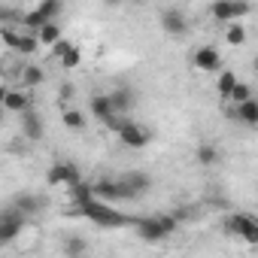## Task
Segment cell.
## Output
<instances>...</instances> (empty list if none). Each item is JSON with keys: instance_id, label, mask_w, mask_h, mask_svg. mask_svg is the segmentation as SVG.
<instances>
[{"instance_id": "cell-16", "label": "cell", "mask_w": 258, "mask_h": 258, "mask_svg": "<svg viewBox=\"0 0 258 258\" xmlns=\"http://www.w3.org/2000/svg\"><path fill=\"white\" fill-rule=\"evenodd\" d=\"M19 82H22V88H40L43 82H46V73H43V67H37V64H25L22 70H19Z\"/></svg>"}, {"instance_id": "cell-4", "label": "cell", "mask_w": 258, "mask_h": 258, "mask_svg": "<svg viewBox=\"0 0 258 258\" xmlns=\"http://www.w3.org/2000/svg\"><path fill=\"white\" fill-rule=\"evenodd\" d=\"M115 137L127 149H146L152 143V131H149V127H143L140 121H131V118H124V124L115 131Z\"/></svg>"}, {"instance_id": "cell-21", "label": "cell", "mask_w": 258, "mask_h": 258, "mask_svg": "<svg viewBox=\"0 0 258 258\" xmlns=\"http://www.w3.org/2000/svg\"><path fill=\"white\" fill-rule=\"evenodd\" d=\"M37 37H40V43H43L46 49H52V46L61 40V28H58V22H49V25H43V28L37 31Z\"/></svg>"}, {"instance_id": "cell-23", "label": "cell", "mask_w": 258, "mask_h": 258, "mask_svg": "<svg viewBox=\"0 0 258 258\" xmlns=\"http://www.w3.org/2000/svg\"><path fill=\"white\" fill-rule=\"evenodd\" d=\"M58 64H61L64 70H76V67L82 64V49H79V46H67L64 55L58 58Z\"/></svg>"}, {"instance_id": "cell-28", "label": "cell", "mask_w": 258, "mask_h": 258, "mask_svg": "<svg viewBox=\"0 0 258 258\" xmlns=\"http://www.w3.org/2000/svg\"><path fill=\"white\" fill-rule=\"evenodd\" d=\"M85 249H88V243H85V240H79V237L64 240V252H67V255H82Z\"/></svg>"}, {"instance_id": "cell-11", "label": "cell", "mask_w": 258, "mask_h": 258, "mask_svg": "<svg viewBox=\"0 0 258 258\" xmlns=\"http://www.w3.org/2000/svg\"><path fill=\"white\" fill-rule=\"evenodd\" d=\"M4 109H7V112H16V115L34 109L28 88H7V91H4Z\"/></svg>"}, {"instance_id": "cell-22", "label": "cell", "mask_w": 258, "mask_h": 258, "mask_svg": "<svg viewBox=\"0 0 258 258\" xmlns=\"http://www.w3.org/2000/svg\"><path fill=\"white\" fill-rule=\"evenodd\" d=\"M246 28H243V22H231L228 28H225V43L228 46H243L246 43Z\"/></svg>"}, {"instance_id": "cell-25", "label": "cell", "mask_w": 258, "mask_h": 258, "mask_svg": "<svg viewBox=\"0 0 258 258\" xmlns=\"http://www.w3.org/2000/svg\"><path fill=\"white\" fill-rule=\"evenodd\" d=\"M16 210H19L22 216H34V213L40 210V198H34V195H19V198H16Z\"/></svg>"}, {"instance_id": "cell-30", "label": "cell", "mask_w": 258, "mask_h": 258, "mask_svg": "<svg viewBox=\"0 0 258 258\" xmlns=\"http://www.w3.org/2000/svg\"><path fill=\"white\" fill-rule=\"evenodd\" d=\"M255 64H258V61H255ZM255 70H258V67H255Z\"/></svg>"}, {"instance_id": "cell-14", "label": "cell", "mask_w": 258, "mask_h": 258, "mask_svg": "<svg viewBox=\"0 0 258 258\" xmlns=\"http://www.w3.org/2000/svg\"><path fill=\"white\" fill-rule=\"evenodd\" d=\"M91 191H94V198L109 201V204L124 201V198H121V185H118V179H97V182H91Z\"/></svg>"}, {"instance_id": "cell-15", "label": "cell", "mask_w": 258, "mask_h": 258, "mask_svg": "<svg viewBox=\"0 0 258 258\" xmlns=\"http://www.w3.org/2000/svg\"><path fill=\"white\" fill-rule=\"evenodd\" d=\"M231 115H234L240 124H249V127H255V124H258V100H255V97H249V100L237 103V106L231 109Z\"/></svg>"}, {"instance_id": "cell-1", "label": "cell", "mask_w": 258, "mask_h": 258, "mask_svg": "<svg viewBox=\"0 0 258 258\" xmlns=\"http://www.w3.org/2000/svg\"><path fill=\"white\" fill-rule=\"evenodd\" d=\"M82 219H88L91 225L97 228H127V225H134L131 216H124L121 210H112L109 201H100V198H91L82 210H79Z\"/></svg>"}, {"instance_id": "cell-7", "label": "cell", "mask_w": 258, "mask_h": 258, "mask_svg": "<svg viewBox=\"0 0 258 258\" xmlns=\"http://www.w3.org/2000/svg\"><path fill=\"white\" fill-rule=\"evenodd\" d=\"M137 228V237L146 240V243H161L170 237V228L164 225V216H149V219H137L134 222Z\"/></svg>"}, {"instance_id": "cell-27", "label": "cell", "mask_w": 258, "mask_h": 258, "mask_svg": "<svg viewBox=\"0 0 258 258\" xmlns=\"http://www.w3.org/2000/svg\"><path fill=\"white\" fill-rule=\"evenodd\" d=\"M249 97H252V88H249V85H246V82H237V85H234V91H231V97H228V100H231V103H234V106H237V103H243V100H249Z\"/></svg>"}, {"instance_id": "cell-6", "label": "cell", "mask_w": 258, "mask_h": 258, "mask_svg": "<svg viewBox=\"0 0 258 258\" xmlns=\"http://www.w3.org/2000/svg\"><path fill=\"white\" fill-rule=\"evenodd\" d=\"M118 185H121V198H124V201H137V198H143V195L149 191L152 179H149V173H143V170H127V173L118 176Z\"/></svg>"}, {"instance_id": "cell-5", "label": "cell", "mask_w": 258, "mask_h": 258, "mask_svg": "<svg viewBox=\"0 0 258 258\" xmlns=\"http://www.w3.org/2000/svg\"><path fill=\"white\" fill-rule=\"evenodd\" d=\"M210 16L222 25H231V22H243L249 16V4L246 0H213L210 7Z\"/></svg>"}, {"instance_id": "cell-9", "label": "cell", "mask_w": 258, "mask_h": 258, "mask_svg": "<svg viewBox=\"0 0 258 258\" xmlns=\"http://www.w3.org/2000/svg\"><path fill=\"white\" fill-rule=\"evenodd\" d=\"M191 64L201 73H219L222 70V52L216 46H198L191 52Z\"/></svg>"}, {"instance_id": "cell-19", "label": "cell", "mask_w": 258, "mask_h": 258, "mask_svg": "<svg viewBox=\"0 0 258 258\" xmlns=\"http://www.w3.org/2000/svg\"><path fill=\"white\" fill-rule=\"evenodd\" d=\"M61 121H64L67 131H82V127H85V112H82V109H76V106H64Z\"/></svg>"}, {"instance_id": "cell-29", "label": "cell", "mask_w": 258, "mask_h": 258, "mask_svg": "<svg viewBox=\"0 0 258 258\" xmlns=\"http://www.w3.org/2000/svg\"><path fill=\"white\" fill-rule=\"evenodd\" d=\"M103 4H106V7H118V4H121V0H103Z\"/></svg>"}, {"instance_id": "cell-3", "label": "cell", "mask_w": 258, "mask_h": 258, "mask_svg": "<svg viewBox=\"0 0 258 258\" xmlns=\"http://www.w3.org/2000/svg\"><path fill=\"white\" fill-rule=\"evenodd\" d=\"M0 37H4V43H7V49H13V52H19V55H34L43 43H40V37L37 34H28V28L25 31H16L13 25H4V34H0Z\"/></svg>"}, {"instance_id": "cell-10", "label": "cell", "mask_w": 258, "mask_h": 258, "mask_svg": "<svg viewBox=\"0 0 258 258\" xmlns=\"http://www.w3.org/2000/svg\"><path fill=\"white\" fill-rule=\"evenodd\" d=\"M25 231V216L19 210H7L4 216H0V243H13L19 240V234Z\"/></svg>"}, {"instance_id": "cell-20", "label": "cell", "mask_w": 258, "mask_h": 258, "mask_svg": "<svg viewBox=\"0 0 258 258\" xmlns=\"http://www.w3.org/2000/svg\"><path fill=\"white\" fill-rule=\"evenodd\" d=\"M109 97L115 103V112H131V106H134V91L131 88H115Z\"/></svg>"}, {"instance_id": "cell-8", "label": "cell", "mask_w": 258, "mask_h": 258, "mask_svg": "<svg viewBox=\"0 0 258 258\" xmlns=\"http://www.w3.org/2000/svg\"><path fill=\"white\" fill-rule=\"evenodd\" d=\"M46 182H49L52 188H70V185L79 182V170H76V164H70V161H58V164H52V167L46 170Z\"/></svg>"}, {"instance_id": "cell-18", "label": "cell", "mask_w": 258, "mask_h": 258, "mask_svg": "<svg viewBox=\"0 0 258 258\" xmlns=\"http://www.w3.org/2000/svg\"><path fill=\"white\" fill-rule=\"evenodd\" d=\"M237 82H240V79H237L234 70H219V73H216V94H219L222 100H228Z\"/></svg>"}, {"instance_id": "cell-24", "label": "cell", "mask_w": 258, "mask_h": 258, "mask_svg": "<svg viewBox=\"0 0 258 258\" xmlns=\"http://www.w3.org/2000/svg\"><path fill=\"white\" fill-rule=\"evenodd\" d=\"M195 161H198V164H204V167H210V164H216V161H219V149H216L213 143H201V146H198V152H195Z\"/></svg>"}, {"instance_id": "cell-12", "label": "cell", "mask_w": 258, "mask_h": 258, "mask_svg": "<svg viewBox=\"0 0 258 258\" xmlns=\"http://www.w3.org/2000/svg\"><path fill=\"white\" fill-rule=\"evenodd\" d=\"M88 112L97 118V121H109L112 115H118L115 112V103H112V97L109 94H91V100H88Z\"/></svg>"}, {"instance_id": "cell-26", "label": "cell", "mask_w": 258, "mask_h": 258, "mask_svg": "<svg viewBox=\"0 0 258 258\" xmlns=\"http://www.w3.org/2000/svg\"><path fill=\"white\" fill-rule=\"evenodd\" d=\"M37 13H40V16H43L46 22H55V16L61 13V0H40Z\"/></svg>"}, {"instance_id": "cell-13", "label": "cell", "mask_w": 258, "mask_h": 258, "mask_svg": "<svg viewBox=\"0 0 258 258\" xmlns=\"http://www.w3.org/2000/svg\"><path fill=\"white\" fill-rule=\"evenodd\" d=\"M161 31L170 34V37H185L188 22H185V16H182L179 10H164V13H161Z\"/></svg>"}, {"instance_id": "cell-2", "label": "cell", "mask_w": 258, "mask_h": 258, "mask_svg": "<svg viewBox=\"0 0 258 258\" xmlns=\"http://www.w3.org/2000/svg\"><path fill=\"white\" fill-rule=\"evenodd\" d=\"M225 231L249 246H258V216L252 213H231L225 219Z\"/></svg>"}, {"instance_id": "cell-17", "label": "cell", "mask_w": 258, "mask_h": 258, "mask_svg": "<svg viewBox=\"0 0 258 258\" xmlns=\"http://www.w3.org/2000/svg\"><path fill=\"white\" fill-rule=\"evenodd\" d=\"M22 134H25L28 140H40V137H43V121H40V115H37L34 109L22 112Z\"/></svg>"}]
</instances>
